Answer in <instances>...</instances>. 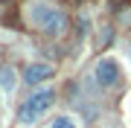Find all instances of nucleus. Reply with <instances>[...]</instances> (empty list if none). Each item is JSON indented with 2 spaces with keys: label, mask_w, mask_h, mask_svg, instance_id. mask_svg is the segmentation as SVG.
Returning <instances> with one entry per match:
<instances>
[{
  "label": "nucleus",
  "mask_w": 131,
  "mask_h": 128,
  "mask_svg": "<svg viewBox=\"0 0 131 128\" xmlns=\"http://www.w3.org/2000/svg\"><path fill=\"white\" fill-rule=\"evenodd\" d=\"M26 18L32 26H38L47 35H61L67 29V15L61 9H56V6H50V3H32L26 9Z\"/></svg>",
  "instance_id": "f257e3e1"
},
{
  "label": "nucleus",
  "mask_w": 131,
  "mask_h": 128,
  "mask_svg": "<svg viewBox=\"0 0 131 128\" xmlns=\"http://www.w3.org/2000/svg\"><path fill=\"white\" fill-rule=\"evenodd\" d=\"M52 102H56V93H52L50 87L35 90V93L26 96L24 105L18 108V122H20V125H35L38 119H41V117L52 108Z\"/></svg>",
  "instance_id": "f03ea898"
},
{
  "label": "nucleus",
  "mask_w": 131,
  "mask_h": 128,
  "mask_svg": "<svg viewBox=\"0 0 131 128\" xmlns=\"http://www.w3.org/2000/svg\"><path fill=\"white\" fill-rule=\"evenodd\" d=\"M119 61L117 58H111V55H105V58H99L96 67H93V79H96V85L99 87H114L119 82Z\"/></svg>",
  "instance_id": "7ed1b4c3"
},
{
  "label": "nucleus",
  "mask_w": 131,
  "mask_h": 128,
  "mask_svg": "<svg viewBox=\"0 0 131 128\" xmlns=\"http://www.w3.org/2000/svg\"><path fill=\"white\" fill-rule=\"evenodd\" d=\"M52 64H47V61H35V64H29L26 70H24V82L26 85H41V82H47V79H52Z\"/></svg>",
  "instance_id": "20e7f679"
},
{
  "label": "nucleus",
  "mask_w": 131,
  "mask_h": 128,
  "mask_svg": "<svg viewBox=\"0 0 131 128\" xmlns=\"http://www.w3.org/2000/svg\"><path fill=\"white\" fill-rule=\"evenodd\" d=\"M15 85H18L15 70H12V67H0V90H3V93H12Z\"/></svg>",
  "instance_id": "39448f33"
},
{
  "label": "nucleus",
  "mask_w": 131,
  "mask_h": 128,
  "mask_svg": "<svg viewBox=\"0 0 131 128\" xmlns=\"http://www.w3.org/2000/svg\"><path fill=\"white\" fill-rule=\"evenodd\" d=\"M50 128H76V122H73L70 117H56V119H52V125H50Z\"/></svg>",
  "instance_id": "423d86ee"
},
{
  "label": "nucleus",
  "mask_w": 131,
  "mask_h": 128,
  "mask_svg": "<svg viewBox=\"0 0 131 128\" xmlns=\"http://www.w3.org/2000/svg\"><path fill=\"white\" fill-rule=\"evenodd\" d=\"M0 93H3V90H0ZM0 102H3V96H0Z\"/></svg>",
  "instance_id": "0eeeda50"
}]
</instances>
